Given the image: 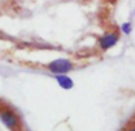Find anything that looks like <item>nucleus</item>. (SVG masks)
<instances>
[{
    "mask_svg": "<svg viewBox=\"0 0 135 131\" xmlns=\"http://www.w3.org/2000/svg\"><path fill=\"white\" fill-rule=\"evenodd\" d=\"M120 31L121 33H123L124 35H131L132 32H133V24L131 21H124V23L121 24L120 26Z\"/></svg>",
    "mask_w": 135,
    "mask_h": 131,
    "instance_id": "5",
    "label": "nucleus"
},
{
    "mask_svg": "<svg viewBox=\"0 0 135 131\" xmlns=\"http://www.w3.org/2000/svg\"><path fill=\"white\" fill-rule=\"evenodd\" d=\"M46 70L54 76L68 75L75 69V63L69 58H56L45 65Z\"/></svg>",
    "mask_w": 135,
    "mask_h": 131,
    "instance_id": "2",
    "label": "nucleus"
},
{
    "mask_svg": "<svg viewBox=\"0 0 135 131\" xmlns=\"http://www.w3.org/2000/svg\"><path fill=\"white\" fill-rule=\"evenodd\" d=\"M132 123H134V124H135V115H134V117H133V122H132Z\"/></svg>",
    "mask_w": 135,
    "mask_h": 131,
    "instance_id": "7",
    "label": "nucleus"
},
{
    "mask_svg": "<svg viewBox=\"0 0 135 131\" xmlns=\"http://www.w3.org/2000/svg\"><path fill=\"white\" fill-rule=\"evenodd\" d=\"M55 80L57 82V84L59 85V87H62L63 90H71L75 86V83L72 80V78L68 75H57L55 76Z\"/></svg>",
    "mask_w": 135,
    "mask_h": 131,
    "instance_id": "4",
    "label": "nucleus"
},
{
    "mask_svg": "<svg viewBox=\"0 0 135 131\" xmlns=\"http://www.w3.org/2000/svg\"><path fill=\"white\" fill-rule=\"evenodd\" d=\"M0 122L8 131H23L24 129L21 117L11 106L0 105Z\"/></svg>",
    "mask_w": 135,
    "mask_h": 131,
    "instance_id": "1",
    "label": "nucleus"
},
{
    "mask_svg": "<svg viewBox=\"0 0 135 131\" xmlns=\"http://www.w3.org/2000/svg\"><path fill=\"white\" fill-rule=\"evenodd\" d=\"M121 131H135V124L134 123H129V124H127Z\"/></svg>",
    "mask_w": 135,
    "mask_h": 131,
    "instance_id": "6",
    "label": "nucleus"
},
{
    "mask_svg": "<svg viewBox=\"0 0 135 131\" xmlns=\"http://www.w3.org/2000/svg\"><path fill=\"white\" fill-rule=\"evenodd\" d=\"M120 38H121V35L117 31H107L98 37L97 46L102 52L109 51L119 44Z\"/></svg>",
    "mask_w": 135,
    "mask_h": 131,
    "instance_id": "3",
    "label": "nucleus"
}]
</instances>
